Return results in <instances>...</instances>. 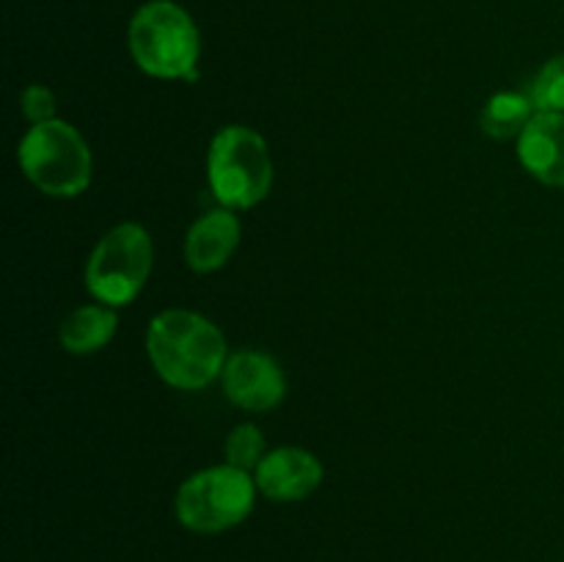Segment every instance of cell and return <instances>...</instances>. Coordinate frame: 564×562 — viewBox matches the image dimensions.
<instances>
[{
  "label": "cell",
  "mask_w": 564,
  "mask_h": 562,
  "mask_svg": "<svg viewBox=\"0 0 564 562\" xmlns=\"http://www.w3.org/2000/svg\"><path fill=\"white\" fill-rule=\"evenodd\" d=\"M207 180L213 196L226 209L257 207L273 185L268 141L242 125L218 130L207 152Z\"/></svg>",
  "instance_id": "cell-3"
},
{
  "label": "cell",
  "mask_w": 564,
  "mask_h": 562,
  "mask_svg": "<svg viewBox=\"0 0 564 562\" xmlns=\"http://www.w3.org/2000/svg\"><path fill=\"white\" fill-rule=\"evenodd\" d=\"M529 97L540 114H564V53L534 75Z\"/></svg>",
  "instance_id": "cell-13"
},
{
  "label": "cell",
  "mask_w": 564,
  "mask_h": 562,
  "mask_svg": "<svg viewBox=\"0 0 564 562\" xmlns=\"http://www.w3.org/2000/svg\"><path fill=\"white\" fill-rule=\"evenodd\" d=\"M534 110L538 108H534L529 94L499 91L485 102L482 116H479V127L494 141H510V138H521V132L532 121Z\"/></svg>",
  "instance_id": "cell-12"
},
{
  "label": "cell",
  "mask_w": 564,
  "mask_h": 562,
  "mask_svg": "<svg viewBox=\"0 0 564 562\" xmlns=\"http://www.w3.org/2000/svg\"><path fill=\"white\" fill-rule=\"evenodd\" d=\"M17 160L22 174L47 196H80L91 182V149L75 127L61 119L33 125L22 136Z\"/></svg>",
  "instance_id": "cell-4"
},
{
  "label": "cell",
  "mask_w": 564,
  "mask_h": 562,
  "mask_svg": "<svg viewBox=\"0 0 564 562\" xmlns=\"http://www.w3.org/2000/svg\"><path fill=\"white\" fill-rule=\"evenodd\" d=\"M521 165L551 187H564V114H534L518 138Z\"/></svg>",
  "instance_id": "cell-9"
},
{
  "label": "cell",
  "mask_w": 564,
  "mask_h": 562,
  "mask_svg": "<svg viewBox=\"0 0 564 562\" xmlns=\"http://www.w3.org/2000/svg\"><path fill=\"white\" fill-rule=\"evenodd\" d=\"M284 372L268 353L240 350L224 367V395L246 411H270L284 400Z\"/></svg>",
  "instance_id": "cell-7"
},
{
  "label": "cell",
  "mask_w": 564,
  "mask_h": 562,
  "mask_svg": "<svg viewBox=\"0 0 564 562\" xmlns=\"http://www.w3.org/2000/svg\"><path fill=\"white\" fill-rule=\"evenodd\" d=\"M22 116L31 125H42V121L55 119V94L47 86H28L20 97Z\"/></svg>",
  "instance_id": "cell-15"
},
{
  "label": "cell",
  "mask_w": 564,
  "mask_h": 562,
  "mask_svg": "<svg viewBox=\"0 0 564 562\" xmlns=\"http://www.w3.org/2000/svg\"><path fill=\"white\" fill-rule=\"evenodd\" d=\"M264 455H268V452H264V435L257 424H237L229 433V439H226V463H229V466L251 472V468H257L259 463H262Z\"/></svg>",
  "instance_id": "cell-14"
},
{
  "label": "cell",
  "mask_w": 564,
  "mask_h": 562,
  "mask_svg": "<svg viewBox=\"0 0 564 562\" xmlns=\"http://www.w3.org/2000/svg\"><path fill=\"white\" fill-rule=\"evenodd\" d=\"M116 325H119V317H116L113 306H99V303L80 306L61 323V347H64L66 353H75V356L97 353L113 339Z\"/></svg>",
  "instance_id": "cell-11"
},
{
  "label": "cell",
  "mask_w": 564,
  "mask_h": 562,
  "mask_svg": "<svg viewBox=\"0 0 564 562\" xmlns=\"http://www.w3.org/2000/svg\"><path fill=\"white\" fill-rule=\"evenodd\" d=\"M240 218L231 209H209L191 226L185 237V259L196 273L224 268L240 246Z\"/></svg>",
  "instance_id": "cell-10"
},
{
  "label": "cell",
  "mask_w": 564,
  "mask_h": 562,
  "mask_svg": "<svg viewBox=\"0 0 564 562\" xmlns=\"http://www.w3.org/2000/svg\"><path fill=\"white\" fill-rule=\"evenodd\" d=\"M147 353L160 378L182 391L207 389L229 361L218 325L187 309H165L149 323Z\"/></svg>",
  "instance_id": "cell-1"
},
{
  "label": "cell",
  "mask_w": 564,
  "mask_h": 562,
  "mask_svg": "<svg viewBox=\"0 0 564 562\" xmlns=\"http://www.w3.org/2000/svg\"><path fill=\"white\" fill-rule=\"evenodd\" d=\"M257 490V479L229 463L202 468L176 490V518L191 532H226L251 516Z\"/></svg>",
  "instance_id": "cell-5"
},
{
  "label": "cell",
  "mask_w": 564,
  "mask_h": 562,
  "mask_svg": "<svg viewBox=\"0 0 564 562\" xmlns=\"http://www.w3.org/2000/svg\"><path fill=\"white\" fill-rule=\"evenodd\" d=\"M130 53L147 75L160 80H196L198 72V28L191 14L171 0H152L141 6L130 20Z\"/></svg>",
  "instance_id": "cell-2"
},
{
  "label": "cell",
  "mask_w": 564,
  "mask_h": 562,
  "mask_svg": "<svg viewBox=\"0 0 564 562\" xmlns=\"http://www.w3.org/2000/svg\"><path fill=\"white\" fill-rule=\"evenodd\" d=\"M253 479L268 499L297 501L314 494L323 483V463L301 446H279L270 450L253 468Z\"/></svg>",
  "instance_id": "cell-8"
},
{
  "label": "cell",
  "mask_w": 564,
  "mask_h": 562,
  "mask_svg": "<svg viewBox=\"0 0 564 562\" xmlns=\"http://www.w3.org/2000/svg\"><path fill=\"white\" fill-rule=\"evenodd\" d=\"M154 264L152 237L141 224L113 226L99 237L86 264V287L105 306L135 301Z\"/></svg>",
  "instance_id": "cell-6"
}]
</instances>
